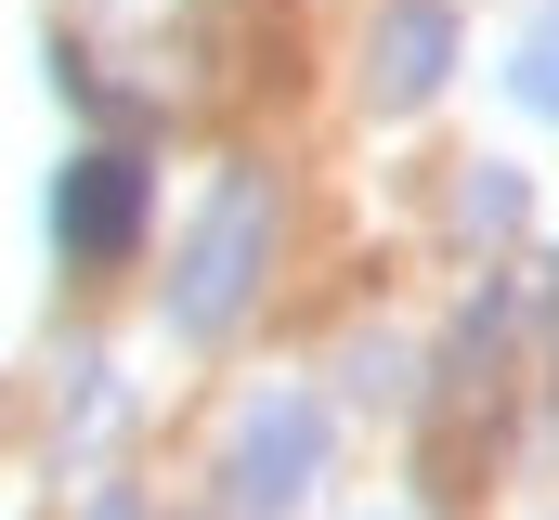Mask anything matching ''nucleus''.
I'll use <instances>...</instances> for the list:
<instances>
[{
  "mask_svg": "<svg viewBox=\"0 0 559 520\" xmlns=\"http://www.w3.org/2000/svg\"><path fill=\"white\" fill-rule=\"evenodd\" d=\"M312 469H325V416L299 390L286 403H248V429H235V508H299Z\"/></svg>",
  "mask_w": 559,
  "mask_h": 520,
  "instance_id": "2",
  "label": "nucleus"
},
{
  "mask_svg": "<svg viewBox=\"0 0 559 520\" xmlns=\"http://www.w3.org/2000/svg\"><path fill=\"white\" fill-rule=\"evenodd\" d=\"M52 235H66V260H118L143 235V156H79L52 182Z\"/></svg>",
  "mask_w": 559,
  "mask_h": 520,
  "instance_id": "3",
  "label": "nucleus"
},
{
  "mask_svg": "<svg viewBox=\"0 0 559 520\" xmlns=\"http://www.w3.org/2000/svg\"><path fill=\"white\" fill-rule=\"evenodd\" d=\"M261 235H274V196L235 169L222 196H209V222H195V248H182V286H169V312H182V339H222L235 312H248V286H261Z\"/></svg>",
  "mask_w": 559,
  "mask_h": 520,
  "instance_id": "1",
  "label": "nucleus"
},
{
  "mask_svg": "<svg viewBox=\"0 0 559 520\" xmlns=\"http://www.w3.org/2000/svg\"><path fill=\"white\" fill-rule=\"evenodd\" d=\"M442 66H455V13H442V0H391V13H378V92H391V105H429Z\"/></svg>",
  "mask_w": 559,
  "mask_h": 520,
  "instance_id": "4",
  "label": "nucleus"
},
{
  "mask_svg": "<svg viewBox=\"0 0 559 520\" xmlns=\"http://www.w3.org/2000/svg\"><path fill=\"white\" fill-rule=\"evenodd\" d=\"M508 92H521L534 118H559V0L534 13V26H521V79H508Z\"/></svg>",
  "mask_w": 559,
  "mask_h": 520,
  "instance_id": "5",
  "label": "nucleus"
}]
</instances>
